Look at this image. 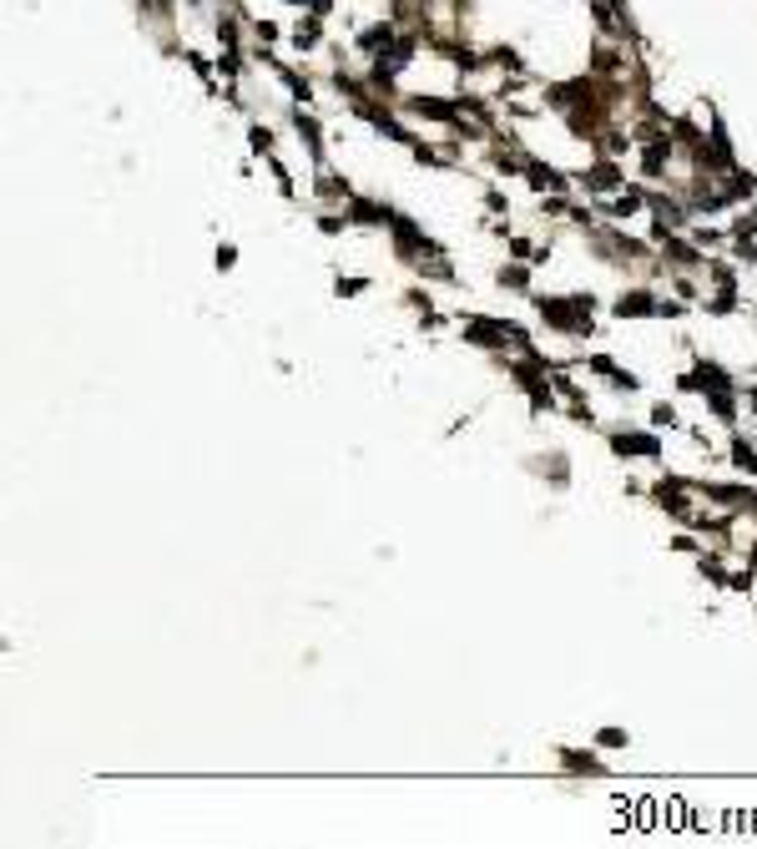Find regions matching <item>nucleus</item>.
Masks as SVG:
<instances>
[{
  "label": "nucleus",
  "instance_id": "nucleus-17",
  "mask_svg": "<svg viewBox=\"0 0 757 849\" xmlns=\"http://www.w3.org/2000/svg\"><path fill=\"white\" fill-rule=\"evenodd\" d=\"M707 314H717V319L737 314V284H723V288H717V298H707Z\"/></svg>",
  "mask_w": 757,
  "mask_h": 849
},
{
  "label": "nucleus",
  "instance_id": "nucleus-25",
  "mask_svg": "<svg viewBox=\"0 0 757 849\" xmlns=\"http://www.w3.org/2000/svg\"><path fill=\"white\" fill-rule=\"evenodd\" d=\"M333 288H339V298H359V294H369V278H333Z\"/></svg>",
  "mask_w": 757,
  "mask_h": 849
},
{
  "label": "nucleus",
  "instance_id": "nucleus-27",
  "mask_svg": "<svg viewBox=\"0 0 757 849\" xmlns=\"http://www.w3.org/2000/svg\"><path fill=\"white\" fill-rule=\"evenodd\" d=\"M596 749H626V728H601L596 733Z\"/></svg>",
  "mask_w": 757,
  "mask_h": 849
},
{
  "label": "nucleus",
  "instance_id": "nucleus-22",
  "mask_svg": "<svg viewBox=\"0 0 757 849\" xmlns=\"http://www.w3.org/2000/svg\"><path fill=\"white\" fill-rule=\"evenodd\" d=\"M319 198H343V203H349V198H353V188L343 182V177L323 172V177H319Z\"/></svg>",
  "mask_w": 757,
  "mask_h": 849
},
{
  "label": "nucleus",
  "instance_id": "nucleus-15",
  "mask_svg": "<svg viewBox=\"0 0 757 849\" xmlns=\"http://www.w3.org/2000/svg\"><path fill=\"white\" fill-rule=\"evenodd\" d=\"M707 409H713L723 425H737V399H733V389H713V395H707Z\"/></svg>",
  "mask_w": 757,
  "mask_h": 849
},
{
  "label": "nucleus",
  "instance_id": "nucleus-23",
  "mask_svg": "<svg viewBox=\"0 0 757 849\" xmlns=\"http://www.w3.org/2000/svg\"><path fill=\"white\" fill-rule=\"evenodd\" d=\"M641 203H647V192H641V188H626L621 198H616V203H611V208H606V213H616V218H626V213H637Z\"/></svg>",
  "mask_w": 757,
  "mask_h": 849
},
{
  "label": "nucleus",
  "instance_id": "nucleus-28",
  "mask_svg": "<svg viewBox=\"0 0 757 849\" xmlns=\"http://www.w3.org/2000/svg\"><path fill=\"white\" fill-rule=\"evenodd\" d=\"M546 465H550V485H571V471H566V455H560V451L550 455Z\"/></svg>",
  "mask_w": 757,
  "mask_h": 849
},
{
  "label": "nucleus",
  "instance_id": "nucleus-33",
  "mask_svg": "<svg viewBox=\"0 0 757 849\" xmlns=\"http://www.w3.org/2000/svg\"><path fill=\"white\" fill-rule=\"evenodd\" d=\"M343 223H349V218H333V213H323V218H319V233H329V238H339V233H343Z\"/></svg>",
  "mask_w": 757,
  "mask_h": 849
},
{
  "label": "nucleus",
  "instance_id": "nucleus-10",
  "mask_svg": "<svg viewBox=\"0 0 757 849\" xmlns=\"http://www.w3.org/2000/svg\"><path fill=\"white\" fill-rule=\"evenodd\" d=\"M520 172L530 177V188L536 192H566L571 182H566V172H556V167H546V162H536V157H526V167Z\"/></svg>",
  "mask_w": 757,
  "mask_h": 849
},
{
  "label": "nucleus",
  "instance_id": "nucleus-6",
  "mask_svg": "<svg viewBox=\"0 0 757 849\" xmlns=\"http://www.w3.org/2000/svg\"><path fill=\"white\" fill-rule=\"evenodd\" d=\"M606 445H611L616 455H647V461H657L661 455V441L647 431H611L606 435Z\"/></svg>",
  "mask_w": 757,
  "mask_h": 849
},
{
  "label": "nucleus",
  "instance_id": "nucleus-16",
  "mask_svg": "<svg viewBox=\"0 0 757 849\" xmlns=\"http://www.w3.org/2000/svg\"><path fill=\"white\" fill-rule=\"evenodd\" d=\"M667 157H671V142H667V137H657V142H651L647 152H641V167H647V177H661Z\"/></svg>",
  "mask_w": 757,
  "mask_h": 849
},
{
  "label": "nucleus",
  "instance_id": "nucleus-9",
  "mask_svg": "<svg viewBox=\"0 0 757 849\" xmlns=\"http://www.w3.org/2000/svg\"><path fill=\"white\" fill-rule=\"evenodd\" d=\"M661 254H667V264H677V268H707V254L703 248H691V243H681L677 233H667V238L657 243Z\"/></svg>",
  "mask_w": 757,
  "mask_h": 849
},
{
  "label": "nucleus",
  "instance_id": "nucleus-3",
  "mask_svg": "<svg viewBox=\"0 0 757 849\" xmlns=\"http://www.w3.org/2000/svg\"><path fill=\"white\" fill-rule=\"evenodd\" d=\"M677 389L681 395H713V389H733V375L713 359H697V369H687V375L677 379Z\"/></svg>",
  "mask_w": 757,
  "mask_h": 849
},
{
  "label": "nucleus",
  "instance_id": "nucleus-35",
  "mask_svg": "<svg viewBox=\"0 0 757 849\" xmlns=\"http://www.w3.org/2000/svg\"><path fill=\"white\" fill-rule=\"evenodd\" d=\"M687 314V304H671V298H661V309H657V319H681Z\"/></svg>",
  "mask_w": 757,
  "mask_h": 849
},
{
  "label": "nucleus",
  "instance_id": "nucleus-18",
  "mask_svg": "<svg viewBox=\"0 0 757 849\" xmlns=\"http://www.w3.org/2000/svg\"><path fill=\"white\" fill-rule=\"evenodd\" d=\"M697 572H703L713 586H733V572H727L717 556H703V552H697Z\"/></svg>",
  "mask_w": 757,
  "mask_h": 849
},
{
  "label": "nucleus",
  "instance_id": "nucleus-7",
  "mask_svg": "<svg viewBox=\"0 0 757 849\" xmlns=\"http://www.w3.org/2000/svg\"><path fill=\"white\" fill-rule=\"evenodd\" d=\"M586 369H591V375H606V379H611V389H621V395H637V389H641V379L631 375V369H621L611 354H591V359H586Z\"/></svg>",
  "mask_w": 757,
  "mask_h": 849
},
{
  "label": "nucleus",
  "instance_id": "nucleus-37",
  "mask_svg": "<svg viewBox=\"0 0 757 849\" xmlns=\"http://www.w3.org/2000/svg\"><path fill=\"white\" fill-rule=\"evenodd\" d=\"M671 546H677V552H687V556H697V552H703V546H697V541H691V536H677V541H671Z\"/></svg>",
  "mask_w": 757,
  "mask_h": 849
},
{
  "label": "nucleus",
  "instance_id": "nucleus-20",
  "mask_svg": "<svg viewBox=\"0 0 757 849\" xmlns=\"http://www.w3.org/2000/svg\"><path fill=\"white\" fill-rule=\"evenodd\" d=\"M733 465H737L743 475H757V451L743 441V435H733Z\"/></svg>",
  "mask_w": 757,
  "mask_h": 849
},
{
  "label": "nucleus",
  "instance_id": "nucleus-8",
  "mask_svg": "<svg viewBox=\"0 0 757 849\" xmlns=\"http://www.w3.org/2000/svg\"><path fill=\"white\" fill-rule=\"evenodd\" d=\"M343 218H349L353 228H389L395 208H385V203H369V198H349V213H343Z\"/></svg>",
  "mask_w": 757,
  "mask_h": 849
},
{
  "label": "nucleus",
  "instance_id": "nucleus-32",
  "mask_svg": "<svg viewBox=\"0 0 757 849\" xmlns=\"http://www.w3.org/2000/svg\"><path fill=\"white\" fill-rule=\"evenodd\" d=\"M505 243H510V254H516V258H530V264H536V254H540V248H530L526 238H505Z\"/></svg>",
  "mask_w": 757,
  "mask_h": 849
},
{
  "label": "nucleus",
  "instance_id": "nucleus-11",
  "mask_svg": "<svg viewBox=\"0 0 757 849\" xmlns=\"http://www.w3.org/2000/svg\"><path fill=\"white\" fill-rule=\"evenodd\" d=\"M409 111H419V117H435V121H460V111H455V101H439V97H415L409 101Z\"/></svg>",
  "mask_w": 757,
  "mask_h": 849
},
{
  "label": "nucleus",
  "instance_id": "nucleus-36",
  "mask_svg": "<svg viewBox=\"0 0 757 849\" xmlns=\"http://www.w3.org/2000/svg\"><path fill=\"white\" fill-rule=\"evenodd\" d=\"M313 41H319V26H313V21L298 26V46H313Z\"/></svg>",
  "mask_w": 757,
  "mask_h": 849
},
{
  "label": "nucleus",
  "instance_id": "nucleus-29",
  "mask_svg": "<svg viewBox=\"0 0 757 849\" xmlns=\"http://www.w3.org/2000/svg\"><path fill=\"white\" fill-rule=\"evenodd\" d=\"M218 268L228 274V268H238V243H218Z\"/></svg>",
  "mask_w": 757,
  "mask_h": 849
},
{
  "label": "nucleus",
  "instance_id": "nucleus-4",
  "mask_svg": "<svg viewBox=\"0 0 757 849\" xmlns=\"http://www.w3.org/2000/svg\"><path fill=\"white\" fill-rule=\"evenodd\" d=\"M651 501H657V506L667 511L671 521H681V526H697V511H691V501H687V491H681L677 475H667V481L651 485Z\"/></svg>",
  "mask_w": 757,
  "mask_h": 849
},
{
  "label": "nucleus",
  "instance_id": "nucleus-2",
  "mask_svg": "<svg viewBox=\"0 0 757 849\" xmlns=\"http://www.w3.org/2000/svg\"><path fill=\"white\" fill-rule=\"evenodd\" d=\"M389 233H395V254L405 258L409 268H415L425 254H439V243L429 238V233L419 228V223H409L405 213H395V218H389Z\"/></svg>",
  "mask_w": 757,
  "mask_h": 849
},
{
  "label": "nucleus",
  "instance_id": "nucleus-26",
  "mask_svg": "<svg viewBox=\"0 0 757 849\" xmlns=\"http://www.w3.org/2000/svg\"><path fill=\"white\" fill-rule=\"evenodd\" d=\"M651 425H657V431H671V425H677V405H667V399L651 405Z\"/></svg>",
  "mask_w": 757,
  "mask_h": 849
},
{
  "label": "nucleus",
  "instance_id": "nucleus-21",
  "mask_svg": "<svg viewBox=\"0 0 757 849\" xmlns=\"http://www.w3.org/2000/svg\"><path fill=\"white\" fill-rule=\"evenodd\" d=\"M405 304H409V309L419 314V324H425V329H435V324H439V314L429 309V294H419V288H409V294H405Z\"/></svg>",
  "mask_w": 757,
  "mask_h": 849
},
{
  "label": "nucleus",
  "instance_id": "nucleus-24",
  "mask_svg": "<svg viewBox=\"0 0 757 849\" xmlns=\"http://www.w3.org/2000/svg\"><path fill=\"white\" fill-rule=\"evenodd\" d=\"M647 203H651V213H657V223L681 228V208H677V203H667V198H647Z\"/></svg>",
  "mask_w": 757,
  "mask_h": 849
},
{
  "label": "nucleus",
  "instance_id": "nucleus-31",
  "mask_svg": "<svg viewBox=\"0 0 757 849\" xmlns=\"http://www.w3.org/2000/svg\"><path fill=\"white\" fill-rule=\"evenodd\" d=\"M248 142H252V152H258V157H268V147H273V137H268V127H252V137H248Z\"/></svg>",
  "mask_w": 757,
  "mask_h": 849
},
{
  "label": "nucleus",
  "instance_id": "nucleus-5",
  "mask_svg": "<svg viewBox=\"0 0 757 849\" xmlns=\"http://www.w3.org/2000/svg\"><path fill=\"white\" fill-rule=\"evenodd\" d=\"M657 309H661V298L647 294V288H626V294L611 304L616 319H657Z\"/></svg>",
  "mask_w": 757,
  "mask_h": 849
},
{
  "label": "nucleus",
  "instance_id": "nucleus-1",
  "mask_svg": "<svg viewBox=\"0 0 757 849\" xmlns=\"http://www.w3.org/2000/svg\"><path fill=\"white\" fill-rule=\"evenodd\" d=\"M591 309H596V294H571V298H556V294H536V314L560 334H576L586 339L591 334Z\"/></svg>",
  "mask_w": 757,
  "mask_h": 849
},
{
  "label": "nucleus",
  "instance_id": "nucleus-14",
  "mask_svg": "<svg viewBox=\"0 0 757 849\" xmlns=\"http://www.w3.org/2000/svg\"><path fill=\"white\" fill-rule=\"evenodd\" d=\"M530 268H536V264H505L500 274H495V284H500V288H516V294H526V288H530Z\"/></svg>",
  "mask_w": 757,
  "mask_h": 849
},
{
  "label": "nucleus",
  "instance_id": "nucleus-34",
  "mask_svg": "<svg viewBox=\"0 0 757 849\" xmlns=\"http://www.w3.org/2000/svg\"><path fill=\"white\" fill-rule=\"evenodd\" d=\"M707 274L717 278V288H723V284H737V274H733V268H727V264H707Z\"/></svg>",
  "mask_w": 757,
  "mask_h": 849
},
{
  "label": "nucleus",
  "instance_id": "nucleus-13",
  "mask_svg": "<svg viewBox=\"0 0 757 849\" xmlns=\"http://www.w3.org/2000/svg\"><path fill=\"white\" fill-rule=\"evenodd\" d=\"M586 188H591V192H616V188H621V167L596 162L591 172H586Z\"/></svg>",
  "mask_w": 757,
  "mask_h": 849
},
{
  "label": "nucleus",
  "instance_id": "nucleus-38",
  "mask_svg": "<svg viewBox=\"0 0 757 849\" xmlns=\"http://www.w3.org/2000/svg\"><path fill=\"white\" fill-rule=\"evenodd\" d=\"M747 405H753V409H757V389H747Z\"/></svg>",
  "mask_w": 757,
  "mask_h": 849
},
{
  "label": "nucleus",
  "instance_id": "nucleus-12",
  "mask_svg": "<svg viewBox=\"0 0 757 849\" xmlns=\"http://www.w3.org/2000/svg\"><path fill=\"white\" fill-rule=\"evenodd\" d=\"M293 127H298V137L308 142V157H313V162H323V132H319V121L303 117V111H293Z\"/></svg>",
  "mask_w": 757,
  "mask_h": 849
},
{
  "label": "nucleus",
  "instance_id": "nucleus-19",
  "mask_svg": "<svg viewBox=\"0 0 757 849\" xmlns=\"http://www.w3.org/2000/svg\"><path fill=\"white\" fill-rule=\"evenodd\" d=\"M560 763L571 773H601V759L596 753H576V749H560Z\"/></svg>",
  "mask_w": 757,
  "mask_h": 849
},
{
  "label": "nucleus",
  "instance_id": "nucleus-30",
  "mask_svg": "<svg viewBox=\"0 0 757 849\" xmlns=\"http://www.w3.org/2000/svg\"><path fill=\"white\" fill-rule=\"evenodd\" d=\"M616 254H631V258H647V248H641V243H631V238H626V233H616Z\"/></svg>",
  "mask_w": 757,
  "mask_h": 849
}]
</instances>
